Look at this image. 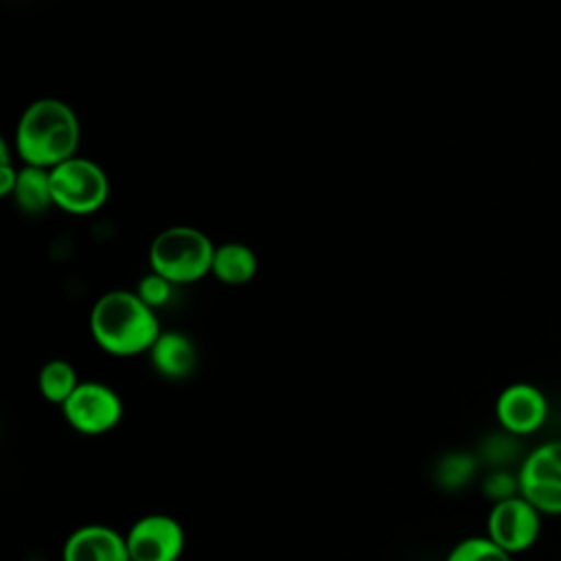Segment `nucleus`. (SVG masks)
Instances as JSON below:
<instances>
[{
  "mask_svg": "<svg viewBox=\"0 0 561 561\" xmlns=\"http://www.w3.org/2000/svg\"><path fill=\"white\" fill-rule=\"evenodd\" d=\"M519 451V445H517V436L508 434V432H500V434H493L489 436L482 447H480V456L478 460L486 462L491 469H508V462H513L515 454Z\"/></svg>",
  "mask_w": 561,
  "mask_h": 561,
  "instance_id": "17",
  "label": "nucleus"
},
{
  "mask_svg": "<svg viewBox=\"0 0 561 561\" xmlns=\"http://www.w3.org/2000/svg\"><path fill=\"white\" fill-rule=\"evenodd\" d=\"M18 173H20V169H15L13 162L0 164V197L13 195L15 184H18Z\"/></svg>",
  "mask_w": 561,
  "mask_h": 561,
  "instance_id": "20",
  "label": "nucleus"
},
{
  "mask_svg": "<svg viewBox=\"0 0 561 561\" xmlns=\"http://www.w3.org/2000/svg\"><path fill=\"white\" fill-rule=\"evenodd\" d=\"M482 493L495 504L502 500H508L513 495H519V480L517 473H513L511 469H489L482 476Z\"/></svg>",
  "mask_w": 561,
  "mask_h": 561,
  "instance_id": "19",
  "label": "nucleus"
},
{
  "mask_svg": "<svg viewBox=\"0 0 561 561\" xmlns=\"http://www.w3.org/2000/svg\"><path fill=\"white\" fill-rule=\"evenodd\" d=\"M173 287H178V285H173L169 278H164L162 274H158V272H147L140 280H138V285H136V294L140 296V300L145 302V305H149L151 309H160V307H164L169 300H171V296H173Z\"/></svg>",
  "mask_w": 561,
  "mask_h": 561,
  "instance_id": "18",
  "label": "nucleus"
},
{
  "mask_svg": "<svg viewBox=\"0 0 561 561\" xmlns=\"http://www.w3.org/2000/svg\"><path fill=\"white\" fill-rule=\"evenodd\" d=\"M480 460L476 454L471 451H447L436 460L434 467V482L443 489V491H460L465 489L478 473Z\"/></svg>",
  "mask_w": 561,
  "mask_h": 561,
  "instance_id": "15",
  "label": "nucleus"
},
{
  "mask_svg": "<svg viewBox=\"0 0 561 561\" xmlns=\"http://www.w3.org/2000/svg\"><path fill=\"white\" fill-rule=\"evenodd\" d=\"M215 248L210 237L193 226H169L149 245V270L173 285H188L210 274Z\"/></svg>",
  "mask_w": 561,
  "mask_h": 561,
  "instance_id": "3",
  "label": "nucleus"
},
{
  "mask_svg": "<svg viewBox=\"0 0 561 561\" xmlns=\"http://www.w3.org/2000/svg\"><path fill=\"white\" fill-rule=\"evenodd\" d=\"M81 125L75 110L55 96H44L24 107L18 118L13 149L28 167L55 169L77 156Z\"/></svg>",
  "mask_w": 561,
  "mask_h": 561,
  "instance_id": "1",
  "label": "nucleus"
},
{
  "mask_svg": "<svg viewBox=\"0 0 561 561\" xmlns=\"http://www.w3.org/2000/svg\"><path fill=\"white\" fill-rule=\"evenodd\" d=\"M495 419L504 432L517 438L530 436L539 432L548 419V399L535 383H508L495 399Z\"/></svg>",
  "mask_w": 561,
  "mask_h": 561,
  "instance_id": "9",
  "label": "nucleus"
},
{
  "mask_svg": "<svg viewBox=\"0 0 561 561\" xmlns=\"http://www.w3.org/2000/svg\"><path fill=\"white\" fill-rule=\"evenodd\" d=\"M256 270H259V261L250 245L239 241H228L215 248L210 274L217 280L226 285H245L254 278Z\"/></svg>",
  "mask_w": 561,
  "mask_h": 561,
  "instance_id": "12",
  "label": "nucleus"
},
{
  "mask_svg": "<svg viewBox=\"0 0 561 561\" xmlns=\"http://www.w3.org/2000/svg\"><path fill=\"white\" fill-rule=\"evenodd\" d=\"M53 204L68 215H92L110 199V178L90 158L72 156L50 169Z\"/></svg>",
  "mask_w": 561,
  "mask_h": 561,
  "instance_id": "4",
  "label": "nucleus"
},
{
  "mask_svg": "<svg viewBox=\"0 0 561 561\" xmlns=\"http://www.w3.org/2000/svg\"><path fill=\"white\" fill-rule=\"evenodd\" d=\"M61 414L66 423L83 436H101L112 432L125 414L121 394L96 379L81 381L64 401Z\"/></svg>",
  "mask_w": 561,
  "mask_h": 561,
  "instance_id": "6",
  "label": "nucleus"
},
{
  "mask_svg": "<svg viewBox=\"0 0 561 561\" xmlns=\"http://www.w3.org/2000/svg\"><path fill=\"white\" fill-rule=\"evenodd\" d=\"M541 517L543 515L524 495H513L491 504L486 515V537L508 554L526 552L539 539Z\"/></svg>",
  "mask_w": 561,
  "mask_h": 561,
  "instance_id": "7",
  "label": "nucleus"
},
{
  "mask_svg": "<svg viewBox=\"0 0 561 561\" xmlns=\"http://www.w3.org/2000/svg\"><path fill=\"white\" fill-rule=\"evenodd\" d=\"M445 561H513V554L502 550L486 535H473L454 543Z\"/></svg>",
  "mask_w": 561,
  "mask_h": 561,
  "instance_id": "16",
  "label": "nucleus"
},
{
  "mask_svg": "<svg viewBox=\"0 0 561 561\" xmlns=\"http://www.w3.org/2000/svg\"><path fill=\"white\" fill-rule=\"evenodd\" d=\"M160 333L156 309L145 305L136 291H105L90 309V335L107 355L134 357L149 353Z\"/></svg>",
  "mask_w": 561,
  "mask_h": 561,
  "instance_id": "2",
  "label": "nucleus"
},
{
  "mask_svg": "<svg viewBox=\"0 0 561 561\" xmlns=\"http://www.w3.org/2000/svg\"><path fill=\"white\" fill-rule=\"evenodd\" d=\"M81 383L77 377L75 366L68 359H48L39 373H37V390L39 394L55 405H64V401L75 392V388Z\"/></svg>",
  "mask_w": 561,
  "mask_h": 561,
  "instance_id": "14",
  "label": "nucleus"
},
{
  "mask_svg": "<svg viewBox=\"0 0 561 561\" xmlns=\"http://www.w3.org/2000/svg\"><path fill=\"white\" fill-rule=\"evenodd\" d=\"M61 561H131V557L125 535L114 526L83 524L66 537Z\"/></svg>",
  "mask_w": 561,
  "mask_h": 561,
  "instance_id": "10",
  "label": "nucleus"
},
{
  "mask_svg": "<svg viewBox=\"0 0 561 561\" xmlns=\"http://www.w3.org/2000/svg\"><path fill=\"white\" fill-rule=\"evenodd\" d=\"M147 355L151 368L171 381L186 379L197 368V346L182 331H162Z\"/></svg>",
  "mask_w": 561,
  "mask_h": 561,
  "instance_id": "11",
  "label": "nucleus"
},
{
  "mask_svg": "<svg viewBox=\"0 0 561 561\" xmlns=\"http://www.w3.org/2000/svg\"><path fill=\"white\" fill-rule=\"evenodd\" d=\"M519 495L541 515H561V438L539 443L517 467Z\"/></svg>",
  "mask_w": 561,
  "mask_h": 561,
  "instance_id": "5",
  "label": "nucleus"
},
{
  "mask_svg": "<svg viewBox=\"0 0 561 561\" xmlns=\"http://www.w3.org/2000/svg\"><path fill=\"white\" fill-rule=\"evenodd\" d=\"M13 199L18 208L26 215H42L50 206H55L50 191V169L28 164L20 167Z\"/></svg>",
  "mask_w": 561,
  "mask_h": 561,
  "instance_id": "13",
  "label": "nucleus"
},
{
  "mask_svg": "<svg viewBox=\"0 0 561 561\" xmlns=\"http://www.w3.org/2000/svg\"><path fill=\"white\" fill-rule=\"evenodd\" d=\"M131 561H178L186 546L182 524L167 513H147L125 533Z\"/></svg>",
  "mask_w": 561,
  "mask_h": 561,
  "instance_id": "8",
  "label": "nucleus"
}]
</instances>
